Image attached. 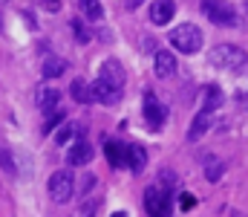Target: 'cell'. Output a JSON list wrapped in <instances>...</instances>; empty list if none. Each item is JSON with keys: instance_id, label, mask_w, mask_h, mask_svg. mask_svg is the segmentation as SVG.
<instances>
[{"instance_id": "obj_17", "label": "cell", "mask_w": 248, "mask_h": 217, "mask_svg": "<svg viewBox=\"0 0 248 217\" xmlns=\"http://www.w3.org/2000/svg\"><path fill=\"white\" fill-rule=\"evenodd\" d=\"M78 6H81L84 17H90V20H101V17H104V6H101V0H78Z\"/></svg>"}, {"instance_id": "obj_26", "label": "cell", "mask_w": 248, "mask_h": 217, "mask_svg": "<svg viewBox=\"0 0 248 217\" xmlns=\"http://www.w3.org/2000/svg\"><path fill=\"white\" fill-rule=\"evenodd\" d=\"M93 185H95V177H93V174H84V177H81V185H78V188H81V194H84V191H90Z\"/></svg>"}, {"instance_id": "obj_10", "label": "cell", "mask_w": 248, "mask_h": 217, "mask_svg": "<svg viewBox=\"0 0 248 217\" xmlns=\"http://www.w3.org/2000/svg\"><path fill=\"white\" fill-rule=\"evenodd\" d=\"M90 159H93V148H90L87 139H78V142L69 148V153H66V162L69 165H87Z\"/></svg>"}, {"instance_id": "obj_1", "label": "cell", "mask_w": 248, "mask_h": 217, "mask_svg": "<svg viewBox=\"0 0 248 217\" xmlns=\"http://www.w3.org/2000/svg\"><path fill=\"white\" fill-rule=\"evenodd\" d=\"M208 61L219 70L228 72H246L248 75V52H243L240 47H231V44H222V47H214L208 52Z\"/></svg>"}, {"instance_id": "obj_14", "label": "cell", "mask_w": 248, "mask_h": 217, "mask_svg": "<svg viewBox=\"0 0 248 217\" xmlns=\"http://www.w3.org/2000/svg\"><path fill=\"white\" fill-rule=\"evenodd\" d=\"M98 78H104V81H110L113 87H124V70L119 61H104V67H101V75Z\"/></svg>"}, {"instance_id": "obj_12", "label": "cell", "mask_w": 248, "mask_h": 217, "mask_svg": "<svg viewBox=\"0 0 248 217\" xmlns=\"http://www.w3.org/2000/svg\"><path fill=\"white\" fill-rule=\"evenodd\" d=\"M35 101H38V107H41L44 113H46V110H55L58 101H61V90H58V87H41L38 96H35Z\"/></svg>"}, {"instance_id": "obj_4", "label": "cell", "mask_w": 248, "mask_h": 217, "mask_svg": "<svg viewBox=\"0 0 248 217\" xmlns=\"http://www.w3.org/2000/svg\"><path fill=\"white\" fill-rule=\"evenodd\" d=\"M144 209L150 217H170V191H165L159 183H153L144 191Z\"/></svg>"}, {"instance_id": "obj_15", "label": "cell", "mask_w": 248, "mask_h": 217, "mask_svg": "<svg viewBox=\"0 0 248 217\" xmlns=\"http://www.w3.org/2000/svg\"><path fill=\"white\" fill-rule=\"evenodd\" d=\"M219 104H222V90L214 87V84H208L205 87V99H202V110L214 113V110H219Z\"/></svg>"}, {"instance_id": "obj_25", "label": "cell", "mask_w": 248, "mask_h": 217, "mask_svg": "<svg viewBox=\"0 0 248 217\" xmlns=\"http://www.w3.org/2000/svg\"><path fill=\"white\" fill-rule=\"evenodd\" d=\"M72 29H75V38H78V41H81V44H87V41H90V32H87V29H84V26H81V23H78V20H75V23H72Z\"/></svg>"}, {"instance_id": "obj_7", "label": "cell", "mask_w": 248, "mask_h": 217, "mask_svg": "<svg viewBox=\"0 0 248 217\" xmlns=\"http://www.w3.org/2000/svg\"><path fill=\"white\" fill-rule=\"evenodd\" d=\"M173 15H176V3H173V0H153V3H150V20H153L156 26L170 23Z\"/></svg>"}, {"instance_id": "obj_32", "label": "cell", "mask_w": 248, "mask_h": 217, "mask_svg": "<svg viewBox=\"0 0 248 217\" xmlns=\"http://www.w3.org/2000/svg\"><path fill=\"white\" fill-rule=\"evenodd\" d=\"M231 217H246V215H240V212H234V215H231Z\"/></svg>"}, {"instance_id": "obj_29", "label": "cell", "mask_w": 248, "mask_h": 217, "mask_svg": "<svg viewBox=\"0 0 248 217\" xmlns=\"http://www.w3.org/2000/svg\"><path fill=\"white\" fill-rule=\"evenodd\" d=\"M234 99H237V104H243V107H248V93H237Z\"/></svg>"}, {"instance_id": "obj_21", "label": "cell", "mask_w": 248, "mask_h": 217, "mask_svg": "<svg viewBox=\"0 0 248 217\" xmlns=\"http://www.w3.org/2000/svg\"><path fill=\"white\" fill-rule=\"evenodd\" d=\"M66 70V64H63L61 58H49V61H46V64H44V78H58V75H61V72Z\"/></svg>"}, {"instance_id": "obj_13", "label": "cell", "mask_w": 248, "mask_h": 217, "mask_svg": "<svg viewBox=\"0 0 248 217\" xmlns=\"http://www.w3.org/2000/svg\"><path fill=\"white\" fill-rule=\"evenodd\" d=\"M214 125V113H205V110H199V116L190 122V134H187V139L190 142H196V139H202L205 136V131Z\"/></svg>"}, {"instance_id": "obj_6", "label": "cell", "mask_w": 248, "mask_h": 217, "mask_svg": "<svg viewBox=\"0 0 248 217\" xmlns=\"http://www.w3.org/2000/svg\"><path fill=\"white\" fill-rule=\"evenodd\" d=\"M90 96H93V101L116 104V101L122 99V90H119V87H113V84H110V81H104V78H95V81L90 84Z\"/></svg>"}, {"instance_id": "obj_5", "label": "cell", "mask_w": 248, "mask_h": 217, "mask_svg": "<svg viewBox=\"0 0 248 217\" xmlns=\"http://www.w3.org/2000/svg\"><path fill=\"white\" fill-rule=\"evenodd\" d=\"M72 194H75V180H72V174L69 171H55L52 177H49V197H52V203H69L72 200Z\"/></svg>"}, {"instance_id": "obj_18", "label": "cell", "mask_w": 248, "mask_h": 217, "mask_svg": "<svg viewBox=\"0 0 248 217\" xmlns=\"http://www.w3.org/2000/svg\"><path fill=\"white\" fill-rule=\"evenodd\" d=\"M69 93H72V99H75V101H81V104H90V101H93V96H90V84H87V81H81V78H75V81H72V90H69Z\"/></svg>"}, {"instance_id": "obj_19", "label": "cell", "mask_w": 248, "mask_h": 217, "mask_svg": "<svg viewBox=\"0 0 248 217\" xmlns=\"http://www.w3.org/2000/svg\"><path fill=\"white\" fill-rule=\"evenodd\" d=\"M63 119H66V113H63L61 107H55V110H46V122H44V134H52L58 125H61Z\"/></svg>"}, {"instance_id": "obj_3", "label": "cell", "mask_w": 248, "mask_h": 217, "mask_svg": "<svg viewBox=\"0 0 248 217\" xmlns=\"http://www.w3.org/2000/svg\"><path fill=\"white\" fill-rule=\"evenodd\" d=\"M202 15L217 26H237V9L228 0H202Z\"/></svg>"}, {"instance_id": "obj_27", "label": "cell", "mask_w": 248, "mask_h": 217, "mask_svg": "<svg viewBox=\"0 0 248 217\" xmlns=\"http://www.w3.org/2000/svg\"><path fill=\"white\" fill-rule=\"evenodd\" d=\"M38 3H41L46 12H58V9H61V0H38Z\"/></svg>"}, {"instance_id": "obj_28", "label": "cell", "mask_w": 248, "mask_h": 217, "mask_svg": "<svg viewBox=\"0 0 248 217\" xmlns=\"http://www.w3.org/2000/svg\"><path fill=\"white\" fill-rule=\"evenodd\" d=\"M193 203H196V200H193L190 194H182V197H179V206H182L185 212H190V209H193Z\"/></svg>"}, {"instance_id": "obj_31", "label": "cell", "mask_w": 248, "mask_h": 217, "mask_svg": "<svg viewBox=\"0 0 248 217\" xmlns=\"http://www.w3.org/2000/svg\"><path fill=\"white\" fill-rule=\"evenodd\" d=\"M113 217H127V215H124V212H116V215H113Z\"/></svg>"}, {"instance_id": "obj_33", "label": "cell", "mask_w": 248, "mask_h": 217, "mask_svg": "<svg viewBox=\"0 0 248 217\" xmlns=\"http://www.w3.org/2000/svg\"><path fill=\"white\" fill-rule=\"evenodd\" d=\"M246 15H248V3H246Z\"/></svg>"}, {"instance_id": "obj_30", "label": "cell", "mask_w": 248, "mask_h": 217, "mask_svg": "<svg viewBox=\"0 0 248 217\" xmlns=\"http://www.w3.org/2000/svg\"><path fill=\"white\" fill-rule=\"evenodd\" d=\"M139 3H144V0H127V9H136Z\"/></svg>"}, {"instance_id": "obj_11", "label": "cell", "mask_w": 248, "mask_h": 217, "mask_svg": "<svg viewBox=\"0 0 248 217\" xmlns=\"http://www.w3.org/2000/svg\"><path fill=\"white\" fill-rule=\"evenodd\" d=\"M153 70H156L159 78H170V75L176 72V58H173V52L159 50V52H156V64H153Z\"/></svg>"}, {"instance_id": "obj_20", "label": "cell", "mask_w": 248, "mask_h": 217, "mask_svg": "<svg viewBox=\"0 0 248 217\" xmlns=\"http://www.w3.org/2000/svg\"><path fill=\"white\" fill-rule=\"evenodd\" d=\"M222 171H225V165L219 162V159H205V177L211 180V183H219V177H222Z\"/></svg>"}, {"instance_id": "obj_22", "label": "cell", "mask_w": 248, "mask_h": 217, "mask_svg": "<svg viewBox=\"0 0 248 217\" xmlns=\"http://www.w3.org/2000/svg\"><path fill=\"white\" fill-rule=\"evenodd\" d=\"M75 134H78V125H75V122H66V125H61V128H58L55 139H58V145H63V142H69Z\"/></svg>"}, {"instance_id": "obj_24", "label": "cell", "mask_w": 248, "mask_h": 217, "mask_svg": "<svg viewBox=\"0 0 248 217\" xmlns=\"http://www.w3.org/2000/svg\"><path fill=\"white\" fill-rule=\"evenodd\" d=\"M95 209H98V200H87V203L81 206L78 217H93V215H95Z\"/></svg>"}, {"instance_id": "obj_23", "label": "cell", "mask_w": 248, "mask_h": 217, "mask_svg": "<svg viewBox=\"0 0 248 217\" xmlns=\"http://www.w3.org/2000/svg\"><path fill=\"white\" fill-rule=\"evenodd\" d=\"M0 168H3L6 174H12V177L17 174V165H15V156H12V153H9L6 148H0Z\"/></svg>"}, {"instance_id": "obj_16", "label": "cell", "mask_w": 248, "mask_h": 217, "mask_svg": "<svg viewBox=\"0 0 248 217\" xmlns=\"http://www.w3.org/2000/svg\"><path fill=\"white\" fill-rule=\"evenodd\" d=\"M104 153H107V162L113 165V168H122L124 165V145L122 142H104Z\"/></svg>"}, {"instance_id": "obj_9", "label": "cell", "mask_w": 248, "mask_h": 217, "mask_svg": "<svg viewBox=\"0 0 248 217\" xmlns=\"http://www.w3.org/2000/svg\"><path fill=\"white\" fill-rule=\"evenodd\" d=\"M124 162L139 174V171H144V165H147V150H144L141 145H136V142L127 145V148H124Z\"/></svg>"}, {"instance_id": "obj_2", "label": "cell", "mask_w": 248, "mask_h": 217, "mask_svg": "<svg viewBox=\"0 0 248 217\" xmlns=\"http://www.w3.org/2000/svg\"><path fill=\"white\" fill-rule=\"evenodd\" d=\"M168 41L173 44V50H179V52H185V55H193V52L202 50V29H199L196 23H179V26L170 32Z\"/></svg>"}, {"instance_id": "obj_8", "label": "cell", "mask_w": 248, "mask_h": 217, "mask_svg": "<svg viewBox=\"0 0 248 217\" xmlns=\"http://www.w3.org/2000/svg\"><path fill=\"white\" fill-rule=\"evenodd\" d=\"M165 116H168V110L156 101V96H153V93H147V96H144V119L150 122V128H162Z\"/></svg>"}]
</instances>
